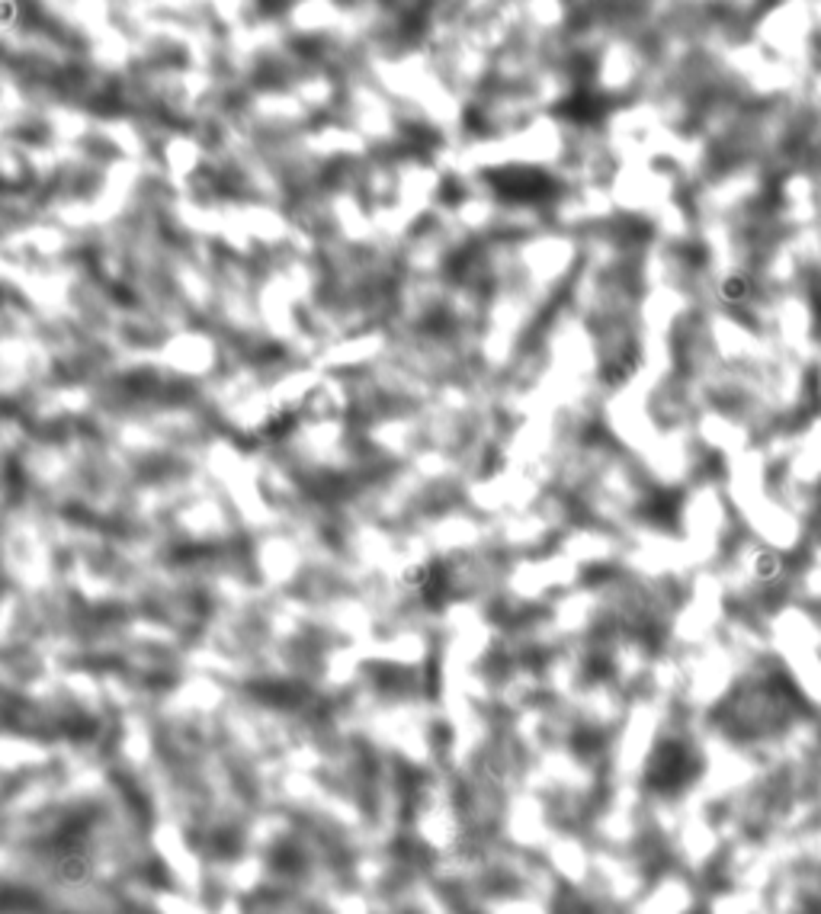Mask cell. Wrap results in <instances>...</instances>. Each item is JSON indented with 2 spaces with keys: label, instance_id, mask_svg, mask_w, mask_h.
Masks as SVG:
<instances>
[{
  "label": "cell",
  "instance_id": "1",
  "mask_svg": "<svg viewBox=\"0 0 821 914\" xmlns=\"http://www.w3.org/2000/svg\"><path fill=\"white\" fill-rule=\"evenodd\" d=\"M693 770H697L693 754H690L683 745H677V741H671V745L661 747V754L654 757V764H652V783L658 786V790L674 792V790H681L690 776H693Z\"/></svg>",
  "mask_w": 821,
  "mask_h": 914
}]
</instances>
